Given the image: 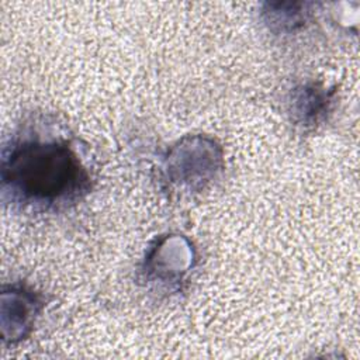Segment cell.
Masks as SVG:
<instances>
[{"label": "cell", "mask_w": 360, "mask_h": 360, "mask_svg": "<svg viewBox=\"0 0 360 360\" xmlns=\"http://www.w3.org/2000/svg\"><path fill=\"white\" fill-rule=\"evenodd\" d=\"M1 180L11 200L51 208L89 191L90 176L66 141L22 139L3 156Z\"/></svg>", "instance_id": "1"}, {"label": "cell", "mask_w": 360, "mask_h": 360, "mask_svg": "<svg viewBox=\"0 0 360 360\" xmlns=\"http://www.w3.org/2000/svg\"><path fill=\"white\" fill-rule=\"evenodd\" d=\"M221 165V149L212 139L188 136L169 152L165 169L170 181L194 187L215 177Z\"/></svg>", "instance_id": "2"}, {"label": "cell", "mask_w": 360, "mask_h": 360, "mask_svg": "<svg viewBox=\"0 0 360 360\" xmlns=\"http://www.w3.org/2000/svg\"><path fill=\"white\" fill-rule=\"evenodd\" d=\"M193 248L183 236H166L156 242L146 257L145 271L148 277L165 283L179 280L188 271L193 260Z\"/></svg>", "instance_id": "3"}, {"label": "cell", "mask_w": 360, "mask_h": 360, "mask_svg": "<svg viewBox=\"0 0 360 360\" xmlns=\"http://www.w3.org/2000/svg\"><path fill=\"white\" fill-rule=\"evenodd\" d=\"M41 309L38 295L24 287H10L1 294V329L4 340L15 342L24 338Z\"/></svg>", "instance_id": "4"}, {"label": "cell", "mask_w": 360, "mask_h": 360, "mask_svg": "<svg viewBox=\"0 0 360 360\" xmlns=\"http://www.w3.org/2000/svg\"><path fill=\"white\" fill-rule=\"evenodd\" d=\"M329 103L330 94L318 86L301 87L292 100L294 112L305 125L315 124L328 111Z\"/></svg>", "instance_id": "5"}, {"label": "cell", "mask_w": 360, "mask_h": 360, "mask_svg": "<svg viewBox=\"0 0 360 360\" xmlns=\"http://www.w3.org/2000/svg\"><path fill=\"white\" fill-rule=\"evenodd\" d=\"M308 13L302 3H267L263 11L266 22L281 31H292L301 27L307 21Z\"/></svg>", "instance_id": "6"}]
</instances>
